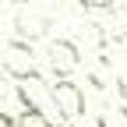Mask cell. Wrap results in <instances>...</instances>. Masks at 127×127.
Wrapping results in <instances>:
<instances>
[{
  "label": "cell",
  "instance_id": "1",
  "mask_svg": "<svg viewBox=\"0 0 127 127\" xmlns=\"http://www.w3.org/2000/svg\"><path fill=\"white\" fill-rule=\"evenodd\" d=\"M4 71L11 78H18V81H42L39 71H35V57H32V46L21 42V39H11L7 50H4Z\"/></svg>",
  "mask_w": 127,
  "mask_h": 127
},
{
  "label": "cell",
  "instance_id": "2",
  "mask_svg": "<svg viewBox=\"0 0 127 127\" xmlns=\"http://www.w3.org/2000/svg\"><path fill=\"white\" fill-rule=\"evenodd\" d=\"M53 102H57V113L67 124L85 117V92H81V85H74L71 78H64V81L53 85Z\"/></svg>",
  "mask_w": 127,
  "mask_h": 127
},
{
  "label": "cell",
  "instance_id": "3",
  "mask_svg": "<svg viewBox=\"0 0 127 127\" xmlns=\"http://www.w3.org/2000/svg\"><path fill=\"white\" fill-rule=\"evenodd\" d=\"M78 46L71 42V39H57V42H50V71L60 78H71L74 71H78Z\"/></svg>",
  "mask_w": 127,
  "mask_h": 127
},
{
  "label": "cell",
  "instance_id": "4",
  "mask_svg": "<svg viewBox=\"0 0 127 127\" xmlns=\"http://www.w3.org/2000/svg\"><path fill=\"white\" fill-rule=\"evenodd\" d=\"M21 127H57L46 113H25V120H21Z\"/></svg>",
  "mask_w": 127,
  "mask_h": 127
}]
</instances>
